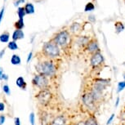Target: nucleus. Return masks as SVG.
I'll use <instances>...</instances> for the list:
<instances>
[{"label":"nucleus","mask_w":125,"mask_h":125,"mask_svg":"<svg viewBox=\"0 0 125 125\" xmlns=\"http://www.w3.org/2000/svg\"><path fill=\"white\" fill-rule=\"evenodd\" d=\"M5 116L4 115H0V125H3L5 122Z\"/></svg>","instance_id":"bb28decb"},{"label":"nucleus","mask_w":125,"mask_h":125,"mask_svg":"<svg viewBox=\"0 0 125 125\" xmlns=\"http://www.w3.org/2000/svg\"><path fill=\"white\" fill-rule=\"evenodd\" d=\"M3 92H4V93H5L6 94H8V95H10L11 92H10V88H9L8 85H4V86L3 87Z\"/></svg>","instance_id":"393cba45"},{"label":"nucleus","mask_w":125,"mask_h":125,"mask_svg":"<svg viewBox=\"0 0 125 125\" xmlns=\"http://www.w3.org/2000/svg\"><path fill=\"white\" fill-rule=\"evenodd\" d=\"M8 48L11 49V50H16V49H18V46L17 44L15 41H11L10 43H8Z\"/></svg>","instance_id":"5701e85b"},{"label":"nucleus","mask_w":125,"mask_h":125,"mask_svg":"<svg viewBox=\"0 0 125 125\" xmlns=\"http://www.w3.org/2000/svg\"><path fill=\"white\" fill-rule=\"evenodd\" d=\"M31 58H32V52H30L29 53V55H28V58H27V62L28 63L30 62V61L31 60Z\"/></svg>","instance_id":"2f4dec72"},{"label":"nucleus","mask_w":125,"mask_h":125,"mask_svg":"<svg viewBox=\"0 0 125 125\" xmlns=\"http://www.w3.org/2000/svg\"><path fill=\"white\" fill-rule=\"evenodd\" d=\"M114 118H115V114H112L111 115H110V117L107 120V122H106V125H109L110 123H111L113 121V119H114Z\"/></svg>","instance_id":"a878e982"},{"label":"nucleus","mask_w":125,"mask_h":125,"mask_svg":"<svg viewBox=\"0 0 125 125\" xmlns=\"http://www.w3.org/2000/svg\"><path fill=\"white\" fill-rule=\"evenodd\" d=\"M30 122L31 125H34L35 124V115H34V113H30Z\"/></svg>","instance_id":"b1692460"},{"label":"nucleus","mask_w":125,"mask_h":125,"mask_svg":"<svg viewBox=\"0 0 125 125\" xmlns=\"http://www.w3.org/2000/svg\"><path fill=\"white\" fill-rule=\"evenodd\" d=\"M25 12L27 14H33L34 12V8L32 3H27L25 7Z\"/></svg>","instance_id":"2eb2a0df"},{"label":"nucleus","mask_w":125,"mask_h":125,"mask_svg":"<svg viewBox=\"0 0 125 125\" xmlns=\"http://www.w3.org/2000/svg\"><path fill=\"white\" fill-rule=\"evenodd\" d=\"M94 9H95V6H94V4L93 3H88L85 6L84 11H93Z\"/></svg>","instance_id":"412c9836"},{"label":"nucleus","mask_w":125,"mask_h":125,"mask_svg":"<svg viewBox=\"0 0 125 125\" xmlns=\"http://www.w3.org/2000/svg\"><path fill=\"white\" fill-rule=\"evenodd\" d=\"M4 52H5V50H3V51L1 52H0V58H2V56H3Z\"/></svg>","instance_id":"e433bc0d"},{"label":"nucleus","mask_w":125,"mask_h":125,"mask_svg":"<svg viewBox=\"0 0 125 125\" xmlns=\"http://www.w3.org/2000/svg\"><path fill=\"white\" fill-rule=\"evenodd\" d=\"M2 79H4V80H8V75L5 74H3V76H2Z\"/></svg>","instance_id":"f704fd0d"},{"label":"nucleus","mask_w":125,"mask_h":125,"mask_svg":"<svg viewBox=\"0 0 125 125\" xmlns=\"http://www.w3.org/2000/svg\"><path fill=\"white\" fill-rule=\"evenodd\" d=\"M103 62H104V57H103V55L100 52H97L92 55L91 59H90V63H91V65L93 68L99 67L100 65H102Z\"/></svg>","instance_id":"423d86ee"},{"label":"nucleus","mask_w":125,"mask_h":125,"mask_svg":"<svg viewBox=\"0 0 125 125\" xmlns=\"http://www.w3.org/2000/svg\"><path fill=\"white\" fill-rule=\"evenodd\" d=\"M115 32L116 34H119L120 32H122L123 30H124V25L122 22L118 21L115 24Z\"/></svg>","instance_id":"f8f14e48"},{"label":"nucleus","mask_w":125,"mask_h":125,"mask_svg":"<svg viewBox=\"0 0 125 125\" xmlns=\"http://www.w3.org/2000/svg\"><path fill=\"white\" fill-rule=\"evenodd\" d=\"M33 84L35 85L36 87H38L39 88L42 89H45L46 87L48 86V79L47 76L43 74H37L35 75L33 79Z\"/></svg>","instance_id":"20e7f679"},{"label":"nucleus","mask_w":125,"mask_h":125,"mask_svg":"<svg viewBox=\"0 0 125 125\" xmlns=\"http://www.w3.org/2000/svg\"><path fill=\"white\" fill-rule=\"evenodd\" d=\"M86 50L91 54H94L99 52V45H98L97 41L94 39H91L90 41L88 42V43L87 44Z\"/></svg>","instance_id":"6e6552de"},{"label":"nucleus","mask_w":125,"mask_h":125,"mask_svg":"<svg viewBox=\"0 0 125 125\" xmlns=\"http://www.w3.org/2000/svg\"><path fill=\"white\" fill-rule=\"evenodd\" d=\"M9 40V34L8 33H3L0 35V41L2 43H8Z\"/></svg>","instance_id":"a211bd4d"},{"label":"nucleus","mask_w":125,"mask_h":125,"mask_svg":"<svg viewBox=\"0 0 125 125\" xmlns=\"http://www.w3.org/2000/svg\"><path fill=\"white\" fill-rule=\"evenodd\" d=\"M3 12H4V8H3L0 11V23H1V21L3 19Z\"/></svg>","instance_id":"7c9ffc66"},{"label":"nucleus","mask_w":125,"mask_h":125,"mask_svg":"<svg viewBox=\"0 0 125 125\" xmlns=\"http://www.w3.org/2000/svg\"><path fill=\"white\" fill-rule=\"evenodd\" d=\"M25 2V0H18L17 2H16L15 3V6H17V5H19V3H24Z\"/></svg>","instance_id":"72a5a7b5"},{"label":"nucleus","mask_w":125,"mask_h":125,"mask_svg":"<svg viewBox=\"0 0 125 125\" xmlns=\"http://www.w3.org/2000/svg\"><path fill=\"white\" fill-rule=\"evenodd\" d=\"M21 58L20 56H19L18 55H16V54H14V55L11 56V63L12 65H20L21 64Z\"/></svg>","instance_id":"4468645a"},{"label":"nucleus","mask_w":125,"mask_h":125,"mask_svg":"<svg viewBox=\"0 0 125 125\" xmlns=\"http://www.w3.org/2000/svg\"><path fill=\"white\" fill-rule=\"evenodd\" d=\"M122 65H124V66H125V61H124V62H123V63H122Z\"/></svg>","instance_id":"58836bf2"},{"label":"nucleus","mask_w":125,"mask_h":125,"mask_svg":"<svg viewBox=\"0 0 125 125\" xmlns=\"http://www.w3.org/2000/svg\"><path fill=\"white\" fill-rule=\"evenodd\" d=\"M80 28H81V25H80L79 23H74L70 26V31L73 33H77L80 31Z\"/></svg>","instance_id":"f3484780"},{"label":"nucleus","mask_w":125,"mask_h":125,"mask_svg":"<svg viewBox=\"0 0 125 125\" xmlns=\"http://www.w3.org/2000/svg\"><path fill=\"white\" fill-rule=\"evenodd\" d=\"M36 97L40 104H42V105H47V104L50 101L52 98V93H50V91L46 88L42 89V90L38 93Z\"/></svg>","instance_id":"39448f33"},{"label":"nucleus","mask_w":125,"mask_h":125,"mask_svg":"<svg viewBox=\"0 0 125 125\" xmlns=\"http://www.w3.org/2000/svg\"><path fill=\"white\" fill-rule=\"evenodd\" d=\"M85 124L86 125H98L97 121H96V118L94 116H91L88 118L85 121Z\"/></svg>","instance_id":"ddd939ff"},{"label":"nucleus","mask_w":125,"mask_h":125,"mask_svg":"<svg viewBox=\"0 0 125 125\" xmlns=\"http://www.w3.org/2000/svg\"><path fill=\"white\" fill-rule=\"evenodd\" d=\"M25 37L24 32L22 31L21 30H16L14 31L13 34H12V39L13 41H16V40L18 39H21Z\"/></svg>","instance_id":"1a4fd4ad"},{"label":"nucleus","mask_w":125,"mask_h":125,"mask_svg":"<svg viewBox=\"0 0 125 125\" xmlns=\"http://www.w3.org/2000/svg\"><path fill=\"white\" fill-rule=\"evenodd\" d=\"M82 101L84 105H87L88 107H91L92 105H93L94 102L96 101L92 93H87L82 95Z\"/></svg>","instance_id":"0eeeda50"},{"label":"nucleus","mask_w":125,"mask_h":125,"mask_svg":"<svg viewBox=\"0 0 125 125\" xmlns=\"http://www.w3.org/2000/svg\"><path fill=\"white\" fill-rule=\"evenodd\" d=\"M25 10L24 8H19L18 9V11H17V14H18V16L20 19H23V17L25 16Z\"/></svg>","instance_id":"4be33fe9"},{"label":"nucleus","mask_w":125,"mask_h":125,"mask_svg":"<svg viewBox=\"0 0 125 125\" xmlns=\"http://www.w3.org/2000/svg\"><path fill=\"white\" fill-rule=\"evenodd\" d=\"M43 52L48 57L50 58H55L59 56L60 54V48L59 46L55 42H48L46 43L43 45Z\"/></svg>","instance_id":"f03ea898"},{"label":"nucleus","mask_w":125,"mask_h":125,"mask_svg":"<svg viewBox=\"0 0 125 125\" xmlns=\"http://www.w3.org/2000/svg\"><path fill=\"white\" fill-rule=\"evenodd\" d=\"M37 71L40 74H43L45 76H52L56 72V66L52 61H44L39 63L36 65Z\"/></svg>","instance_id":"f257e3e1"},{"label":"nucleus","mask_w":125,"mask_h":125,"mask_svg":"<svg viewBox=\"0 0 125 125\" xmlns=\"http://www.w3.org/2000/svg\"><path fill=\"white\" fill-rule=\"evenodd\" d=\"M125 88V81L119 82L118 83V88H117V93H119Z\"/></svg>","instance_id":"aec40b11"},{"label":"nucleus","mask_w":125,"mask_h":125,"mask_svg":"<svg viewBox=\"0 0 125 125\" xmlns=\"http://www.w3.org/2000/svg\"><path fill=\"white\" fill-rule=\"evenodd\" d=\"M123 78H124V81H125V72L123 73Z\"/></svg>","instance_id":"4c0bfd02"},{"label":"nucleus","mask_w":125,"mask_h":125,"mask_svg":"<svg viewBox=\"0 0 125 125\" xmlns=\"http://www.w3.org/2000/svg\"><path fill=\"white\" fill-rule=\"evenodd\" d=\"M3 74V68L0 67V80H2V76Z\"/></svg>","instance_id":"473e14b6"},{"label":"nucleus","mask_w":125,"mask_h":125,"mask_svg":"<svg viewBox=\"0 0 125 125\" xmlns=\"http://www.w3.org/2000/svg\"><path fill=\"white\" fill-rule=\"evenodd\" d=\"M76 125H86L85 124V121H80Z\"/></svg>","instance_id":"c9c22d12"},{"label":"nucleus","mask_w":125,"mask_h":125,"mask_svg":"<svg viewBox=\"0 0 125 125\" xmlns=\"http://www.w3.org/2000/svg\"><path fill=\"white\" fill-rule=\"evenodd\" d=\"M54 42L58 46L65 48L67 45H69L70 43V34L67 30H62L60 33H58L54 38Z\"/></svg>","instance_id":"7ed1b4c3"},{"label":"nucleus","mask_w":125,"mask_h":125,"mask_svg":"<svg viewBox=\"0 0 125 125\" xmlns=\"http://www.w3.org/2000/svg\"><path fill=\"white\" fill-rule=\"evenodd\" d=\"M16 84L20 88L25 89V88H26V83H25V79H23V77H18L17 79H16Z\"/></svg>","instance_id":"9d476101"},{"label":"nucleus","mask_w":125,"mask_h":125,"mask_svg":"<svg viewBox=\"0 0 125 125\" xmlns=\"http://www.w3.org/2000/svg\"><path fill=\"white\" fill-rule=\"evenodd\" d=\"M24 21H23V19H20V20L16 22L15 24V26L16 28V30H22V28L24 27Z\"/></svg>","instance_id":"6ab92c4d"},{"label":"nucleus","mask_w":125,"mask_h":125,"mask_svg":"<svg viewBox=\"0 0 125 125\" xmlns=\"http://www.w3.org/2000/svg\"><path fill=\"white\" fill-rule=\"evenodd\" d=\"M119 101H120V98H119V96H118V97L116 98L115 104V107H118V105H119Z\"/></svg>","instance_id":"c756f323"},{"label":"nucleus","mask_w":125,"mask_h":125,"mask_svg":"<svg viewBox=\"0 0 125 125\" xmlns=\"http://www.w3.org/2000/svg\"><path fill=\"white\" fill-rule=\"evenodd\" d=\"M5 109V105L3 102H0V111H3Z\"/></svg>","instance_id":"c85d7f7f"},{"label":"nucleus","mask_w":125,"mask_h":125,"mask_svg":"<svg viewBox=\"0 0 125 125\" xmlns=\"http://www.w3.org/2000/svg\"><path fill=\"white\" fill-rule=\"evenodd\" d=\"M14 123H15V125H21V120L18 117H16L14 119Z\"/></svg>","instance_id":"cd10ccee"},{"label":"nucleus","mask_w":125,"mask_h":125,"mask_svg":"<svg viewBox=\"0 0 125 125\" xmlns=\"http://www.w3.org/2000/svg\"><path fill=\"white\" fill-rule=\"evenodd\" d=\"M89 41H90V40H89L87 37H79L78 43L81 46H87V44L88 43Z\"/></svg>","instance_id":"dca6fc26"},{"label":"nucleus","mask_w":125,"mask_h":125,"mask_svg":"<svg viewBox=\"0 0 125 125\" xmlns=\"http://www.w3.org/2000/svg\"><path fill=\"white\" fill-rule=\"evenodd\" d=\"M124 4H125V0H124Z\"/></svg>","instance_id":"ea45409f"},{"label":"nucleus","mask_w":125,"mask_h":125,"mask_svg":"<svg viewBox=\"0 0 125 125\" xmlns=\"http://www.w3.org/2000/svg\"><path fill=\"white\" fill-rule=\"evenodd\" d=\"M52 125H65V118L63 116H58L53 120Z\"/></svg>","instance_id":"9b49d317"}]
</instances>
